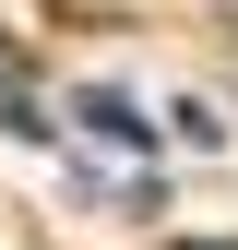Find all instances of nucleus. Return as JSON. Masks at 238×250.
Wrapping results in <instances>:
<instances>
[{
	"instance_id": "1",
	"label": "nucleus",
	"mask_w": 238,
	"mask_h": 250,
	"mask_svg": "<svg viewBox=\"0 0 238 250\" xmlns=\"http://www.w3.org/2000/svg\"><path fill=\"white\" fill-rule=\"evenodd\" d=\"M83 131H107V143H155V119H143L131 96H107V83H96V96H83Z\"/></svg>"
},
{
	"instance_id": "2",
	"label": "nucleus",
	"mask_w": 238,
	"mask_h": 250,
	"mask_svg": "<svg viewBox=\"0 0 238 250\" xmlns=\"http://www.w3.org/2000/svg\"><path fill=\"white\" fill-rule=\"evenodd\" d=\"M0 131H24V143L48 131V119H36V96H24V83H12V60H0Z\"/></svg>"
}]
</instances>
